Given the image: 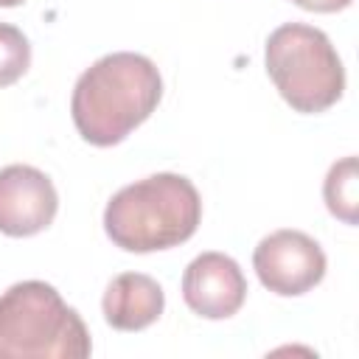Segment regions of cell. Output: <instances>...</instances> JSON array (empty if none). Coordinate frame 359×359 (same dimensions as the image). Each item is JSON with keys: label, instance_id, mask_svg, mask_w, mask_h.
<instances>
[{"label": "cell", "instance_id": "9c48e42d", "mask_svg": "<svg viewBox=\"0 0 359 359\" xmlns=\"http://www.w3.org/2000/svg\"><path fill=\"white\" fill-rule=\"evenodd\" d=\"M323 196L331 216H337L345 224L359 222V163L353 154L342 157L328 168L323 182Z\"/></svg>", "mask_w": 359, "mask_h": 359}, {"label": "cell", "instance_id": "6da1fadb", "mask_svg": "<svg viewBox=\"0 0 359 359\" xmlns=\"http://www.w3.org/2000/svg\"><path fill=\"white\" fill-rule=\"evenodd\" d=\"M163 79L149 56L118 50L93 62L76 81L70 115L93 146H115L160 104Z\"/></svg>", "mask_w": 359, "mask_h": 359}, {"label": "cell", "instance_id": "3957f363", "mask_svg": "<svg viewBox=\"0 0 359 359\" xmlns=\"http://www.w3.org/2000/svg\"><path fill=\"white\" fill-rule=\"evenodd\" d=\"M93 342L84 320L45 280L0 294V359H84Z\"/></svg>", "mask_w": 359, "mask_h": 359}, {"label": "cell", "instance_id": "5b68a950", "mask_svg": "<svg viewBox=\"0 0 359 359\" xmlns=\"http://www.w3.org/2000/svg\"><path fill=\"white\" fill-rule=\"evenodd\" d=\"M252 266L258 280L280 294L294 297L314 289L325 275L323 247L300 230H275L264 236L252 252Z\"/></svg>", "mask_w": 359, "mask_h": 359}, {"label": "cell", "instance_id": "8992f818", "mask_svg": "<svg viewBox=\"0 0 359 359\" xmlns=\"http://www.w3.org/2000/svg\"><path fill=\"white\" fill-rule=\"evenodd\" d=\"M59 208L50 177L34 165L0 168V233L25 238L42 233Z\"/></svg>", "mask_w": 359, "mask_h": 359}, {"label": "cell", "instance_id": "ba28073f", "mask_svg": "<svg viewBox=\"0 0 359 359\" xmlns=\"http://www.w3.org/2000/svg\"><path fill=\"white\" fill-rule=\"evenodd\" d=\"M104 320L118 331L149 328L165 306L160 283L143 272H121L104 292Z\"/></svg>", "mask_w": 359, "mask_h": 359}, {"label": "cell", "instance_id": "277c9868", "mask_svg": "<svg viewBox=\"0 0 359 359\" xmlns=\"http://www.w3.org/2000/svg\"><path fill=\"white\" fill-rule=\"evenodd\" d=\"M266 73L294 112H323L345 90V67L331 39L303 22H286L266 39Z\"/></svg>", "mask_w": 359, "mask_h": 359}, {"label": "cell", "instance_id": "7a4b0ae2", "mask_svg": "<svg viewBox=\"0 0 359 359\" xmlns=\"http://www.w3.org/2000/svg\"><path fill=\"white\" fill-rule=\"evenodd\" d=\"M202 222V199L182 174H151L121 188L104 210V230L126 252H154L188 241Z\"/></svg>", "mask_w": 359, "mask_h": 359}, {"label": "cell", "instance_id": "8fae6325", "mask_svg": "<svg viewBox=\"0 0 359 359\" xmlns=\"http://www.w3.org/2000/svg\"><path fill=\"white\" fill-rule=\"evenodd\" d=\"M292 3L300 6V8H306V11H323V14H328V11L348 8L353 0H292Z\"/></svg>", "mask_w": 359, "mask_h": 359}, {"label": "cell", "instance_id": "30bf717a", "mask_svg": "<svg viewBox=\"0 0 359 359\" xmlns=\"http://www.w3.org/2000/svg\"><path fill=\"white\" fill-rule=\"evenodd\" d=\"M31 65V45L25 34L8 22H0V87L14 84Z\"/></svg>", "mask_w": 359, "mask_h": 359}, {"label": "cell", "instance_id": "7c38bea8", "mask_svg": "<svg viewBox=\"0 0 359 359\" xmlns=\"http://www.w3.org/2000/svg\"><path fill=\"white\" fill-rule=\"evenodd\" d=\"M20 3H25V0H0V6H3V8H11V6H20Z\"/></svg>", "mask_w": 359, "mask_h": 359}, {"label": "cell", "instance_id": "52a82bcc", "mask_svg": "<svg viewBox=\"0 0 359 359\" xmlns=\"http://www.w3.org/2000/svg\"><path fill=\"white\" fill-rule=\"evenodd\" d=\"M182 297L191 311L205 320H227L233 317L244 297L247 280L241 266L224 252H202L196 255L182 275Z\"/></svg>", "mask_w": 359, "mask_h": 359}]
</instances>
